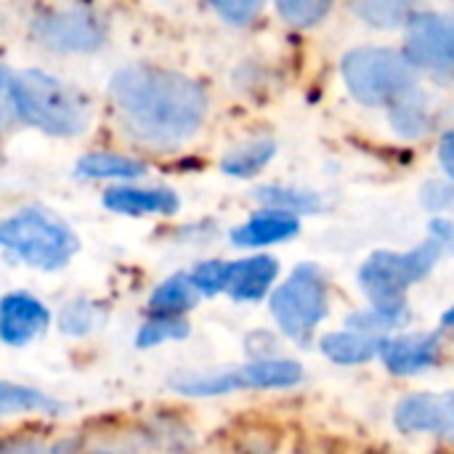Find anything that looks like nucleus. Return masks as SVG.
Instances as JSON below:
<instances>
[{"mask_svg":"<svg viewBox=\"0 0 454 454\" xmlns=\"http://www.w3.org/2000/svg\"><path fill=\"white\" fill-rule=\"evenodd\" d=\"M0 454H53L48 447H40V444H29V442H21V444H11V447H3Z\"/></svg>","mask_w":454,"mask_h":454,"instance_id":"nucleus-32","label":"nucleus"},{"mask_svg":"<svg viewBox=\"0 0 454 454\" xmlns=\"http://www.w3.org/2000/svg\"><path fill=\"white\" fill-rule=\"evenodd\" d=\"M396 426L407 434H436L454 442V394H418L399 404Z\"/></svg>","mask_w":454,"mask_h":454,"instance_id":"nucleus-10","label":"nucleus"},{"mask_svg":"<svg viewBox=\"0 0 454 454\" xmlns=\"http://www.w3.org/2000/svg\"><path fill=\"white\" fill-rule=\"evenodd\" d=\"M343 77L354 98L370 106L399 104L415 85L412 64L391 48H356L346 53Z\"/></svg>","mask_w":454,"mask_h":454,"instance_id":"nucleus-5","label":"nucleus"},{"mask_svg":"<svg viewBox=\"0 0 454 454\" xmlns=\"http://www.w3.org/2000/svg\"><path fill=\"white\" fill-rule=\"evenodd\" d=\"M93 319V311L85 301H77V303H69L64 311H61V330L69 333V335H85L90 330V322Z\"/></svg>","mask_w":454,"mask_h":454,"instance_id":"nucleus-27","label":"nucleus"},{"mask_svg":"<svg viewBox=\"0 0 454 454\" xmlns=\"http://www.w3.org/2000/svg\"><path fill=\"white\" fill-rule=\"evenodd\" d=\"M213 8H215L229 24H247L253 16H258L261 3H255V0H215Z\"/></svg>","mask_w":454,"mask_h":454,"instance_id":"nucleus-28","label":"nucleus"},{"mask_svg":"<svg viewBox=\"0 0 454 454\" xmlns=\"http://www.w3.org/2000/svg\"><path fill=\"white\" fill-rule=\"evenodd\" d=\"M13 114V74L5 67H0V122H8Z\"/></svg>","mask_w":454,"mask_h":454,"instance_id":"nucleus-30","label":"nucleus"},{"mask_svg":"<svg viewBox=\"0 0 454 454\" xmlns=\"http://www.w3.org/2000/svg\"><path fill=\"white\" fill-rule=\"evenodd\" d=\"M298 229H301L298 215L282 213V210H263L253 215L247 223H242L239 229H234L231 242L239 247H263V245H274V242H285L295 237Z\"/></svg>","mask_w":454,"mask_h":454,"instance_id":"nucleus-15","label":"nucleus"},{"mask_svg":"<svg viewBox=\"0 0 454 454\" xmlns=\"http://www.w3.org/2000/svg\"><path fill=\"white\" fill-rule=\"evenodd\" d=\"M439 160H442L444 170L454 178V130H450V133L442 138V144H439Z\"/></svg>","mask_w":454,"mask_h":454,"instance_id":"nucleus-31","label":"nucleus"},{"mask_svg":"<svg viewBox=\"0 0 454 454\" xmlns=\"http://www.w3.org/2000/svg\"><path fill=\"white\" fill-rule=\"evenodd\" d=\"M48 309L29 293H8L0 298V340L24 346L48 327Z\"/></svg>","mask_w":454,"mask_h":454,"instance_id":"nucleus-11","label":"nucleus"},{"mask_svg":"<svg viewBox=\"0 0 454 454\" xmlns=\"http://www.w3.org/2000/svg\"><path fill=\"white\" fill-rule=\"evenodd\" d=\"M274 157V144L271 141H253L245 146H237L234 152H229L221 162L223 173L237 176V178H250L255 176L269 160Z\"/></svg>","mask_w":454,"mask_h":454,"instance_id":"nucleus-19","label":"nucleus"},{"mask_svg":"<svg viewBox=\"0 0 454 454\" xmlns=\"http://www.w3.org/2000/svg\"><path fill=\"white\" fill-rule=\"evenodd\" d=\"M303 378V370L298 362L290 359H261L250 362L247 367L221 372V375H207V378H189V380H176V391L186 396H218L229 391H242V388H290Z\"/></svg>","mask_w":454,"mask_h":454,"instance_id":"nucleus-7","label":"nucleus"},{"mask_svg":"<svg viewBox=\"0 0 454 454\" xmlns=\"http://www.w3.org/2000/svg\"><path fill=\"white\" fill-rule=\"evenodd\" d=\"M407 322V311H396V314H386V311H370V314H356L351 319V325L356 330H375V327H396Z\"/></svg>","mask_w":454,"mask_h":454,"instance_id":"nucleus-29","label":"nucleus"},{"mask_svg":"<svg viewBox=\"0 0 454 454\" xmlns=\"http://www.w3.org/2000/svg\"><path fill=\"white\" fill-rule=\"evenodd\" d=\"M356 13H362L370 24L396 27L412 16V8L407 3H362L356 5Z\"/></svg>","mask_w":454,"mask_h":454,"instance_id":"nucleus-24","label":"nucleus"},{"mask_svg":"<svg viewBox=\"0 0 454 454\" xmlns=\"http://www.w3.org/2000/svg\"><path fill=\"white\" fill-rule=\"evenodd\" d=\"M189 335V325L181 317H152L141 330H138V348L160 346L165 340H181Z\"/></svg>","mask_w":454,"mask_h":454,"instance_id":"nucleus-21","label":"nucleus"},{"mask_svg":"<svg viewBox=\"0 0 454 454\" xmlns=\"http://www.w3.org/2000/svg\"><path fill=\"white\" fill-rule=\"evenodd\" d=\"M0 245L35 269H61L77 253V237L56 215L27 207L0 223Z\"/></svg>","mask_w":454,"mask_h":454,"instance_id":"nucleus-4","label":"nucleus"},{"mask_svg":"<svg viewBox=\"0 0 454 454\" xmlns=\"http://www.w3.org/2000/svg\"><path fill=\"white\" fill-rule=\"evenodd\" d=\"M93 454H106V452H93Z\"/></svg>","mask_w":454,"mask_h":454,"instance_id":"nucleus-34","label":"nucleus"},{"mask_svg":"<svg viewBox=\"0 0 454 454\" xmlns=\"http://www.w3.org/2000/svg\"><path fill=\"white\" fill-rule=\"evenodd\" d=\"M279 274V263L271 255H253L229 263L226 293L237 301H261Z\"/></svg>","mask_w":454,"mask_h":454,"instance_id":"nucleus-12","label":"nucleus"},{"mask_svg":"<svg viewBox=\"0 0 454 454\" xmlns=\"http://www.w3.org/2000/svg\"><path fill=\"white\" fill-rule=\"evenodd\" d=\"M444 247L447 242L434 237L410 253H372L359 271V282L370 295L375 311H386V314L407 311L404 309L407 287L420 282L434 269Z\"/></svg>","mask_w":454,"mask_h":454,"instance_id":"nucleus-3","label":"nucleus"},{"mask_svg":"<svg viewBox=\"0 0 454 454\" xmlns=\"http://www.w3.org/2000/svg\"><path fill=\"white\" fill-rule=\"evenodd\" d=\"M13 109L27 125L51 136H77L88 122L85 104L77 93L40 69L13 74Z\"/></svg>","mask_w":454,"mask_h":454,"instance_id":"nucleus-2","label":"nucleus"},{"mask_svg":"<svg viewBox=\"0 0 454 454\" xmlns=\"http://www.w3.org/2000/svg\"><path fill=\"white\" fill-rule=\"evenodd\" d=\"M146 165L120 154H88L77 162V173L85 178H138Z\"/></svg>","mask_w":454,"mask_h":454,"instance_id":"nucleus-18","label":"nucleus"},{"mask_svg":"<svg viewBox=\"0 0 454 454\" xmlns=\"http://www.w3.org/2000/svg\"><path fill=\"white\" fill-rule=\"evenodd\" d=\"M277 11L285 21H290L295 27H309V24H317L330 11V3H325V0H282V3H277Z\"/></svg>","mask_w":454,"mask_h":454,"instance_id":"nucleus-23","label":"nucleus"},{"mask_svg":"<svg viewBox=\"0 0 454 454\" xmlns=\"http://www.w3.org/2000/svg\"><path fill=\"white\" fill-rule=\"evenodd\" d=\"M112 98L130 133L149 144H178L189 138L207 112L200 82L160 67H128L112 77Z\"/></svg>","mask_w":454,"mask_h":454,"instance_id":"nucleus-1","label":"nucleus"},{"mask_svg":"<svg viewBox=\"0 0 454 454\" xmlns=\"http://www.w3.org/2000/svg\"><path fill=\"white\" fill-rule=\"evenodd\" d=\"M386 367L396 375H415L428 370L439 356V340L434 335H410L383 340L378 351Z\"/></svg>","mask_w":454,"mask_h":454,"instance_id":"nucleus-13","label":"nucleus"},{"mask_svg":"<svg viewBox=\"0 0 454 454\" xmlns=\"http://www.w3.org/2000/svg\"><path fill=\"white\" fill-rule=\"evenodd\" d=\"M407 61L434 72L454 74V16L412 13Z\"/></svg>","mask_w":454,"mask_h":454,"instance_id":"nucleus-9","label":"nucleus"},{"mask_svg":"<svg viewBox=\"0 0 454 454\" xmlns=\"http://www.w3.org/2000/svg\"><path fill=\"white\" fill-rule=\"evenodd\" d=\"M394 125L399 133L404 136H420L428 130V114L423 104H412V101H399L394 114H391Z\"/></svg>","mask_w":454,"mask_h":454,"instance_id":"nucleus-25","label":"nucleus"},{"mask_svg":"<svg viewBox=\"0 0 454 454\" xmlns=\"http://www.w3.org/2000/svg\"><path fill=\"white\" fill-rule=\"evenodd\" d=\"M35 37L64 53L96 51L104 43V24L90 8H56L35 21Z\"/></svg>","mask_w":454,"mask_h":454,"instance_id":"nucleus-8","label":"nucleus"},{"mask_svg":"<svg viewBox=\"0 0 454 454\" xmlns=\"http://www.w3.org/2000/svg\"><path fill=\"white\" fill-rule=\"evenodd\" d=\"M104 207L120 215H170L178 210V197L170 189L117 186L104 194Z\"/></svg>","mask_w":454,"mask_h":454,"instance_id":"nucleus-14","label":"nucleus"},{"mask_svg":"<svg viewBox=\"0 0 454 454\" xmlns=\"http://www.w3.org/2000/svg\"><path fill=\"white\" fill-rule=\"evenodd\" d=\"M444 327H454V309L450 314H444Z\"/></svg>","mask_w":454,"mask_h":454,"instance_id":"nucleus-33","label":"nucleus"},{"mask_svg":"<svg viewBox=\"0 0 454 454\" xmlns=\"http://www.w3.org/2000/svg\"><path fill=\"white\" fill-rule=\"evenodd\" d=\"M322 351L335 364H362L372 359L380 351V340L372 335H356V333H335L322 340Z\"/></svg>","mask_w":454,"mask_h":454,"instance_id":"nucleus-17","label":"nucleus"},{"mask_svg":"<svg viewBox=\"0 0 454 454\" xmlns=\"http://www.w3.org/2000/svg\"><path fill=\"white\" fill-rule=\"evenodd\" d=\"M271 314L285 335L306 343L327 314V282L317 266H298L271 295Z\"/></svg>","mask_w":454,"mask_h":454,"instance_id":"nucleus-6","label":"nucleus"},{"mask_svg":"<svg viewBox=\"0 0 454 454\" xmlns=\"http://www.w3.org/2000/svg\"><path fill=\"white\" fill-rule=\"evenodd\" d=\"M226 274H229V263L221 261H207L200 263L192 274V285L197 287V293L202 295H218L221 290H226Z\"/></svg>","mask_w":454,"mask_h":454,"instance_id":"nucleus-26","label":"nucleus"},{"mask_svg":"<svg viewBox=\"0 0 454 454\" xmlns=\"http://www.w3.org/2000/svg\"><path fill=\"white\" fill-rule=\"evenodd\" d=\"M258 200L271 205V210H282V213H298V210H314L319 202L314 194H306V192H295V189H277V186H269V189H261L258 192Z\"/></svg>","mask_w":454,"mask_h":454,"instance_id":"nucleus-22","label":"nucleus"},{"mask_svg":"<svg viewBox=\"0 0 454 454\" xmlns=\"http://www.w3.org/2000/svg\"><path fill=\"white\" fill-rule=\"evenodd\" d=\"M197 287L189 274H173L165 279L149 298V309L154 317H181L197 303Z\"/></svg>","mask_w":454,"mask_h":454,"instance_id":"nucleus-16","label":"nucleus"},{"mask_svg":"<svg viewBox=\"0 0 454 454\" xmlns=\"http://www.w3.org/2000/svg\"><path fill=\"white\" fill-rule=\"evenodd\" d=\"M40 410H56V404L35 388L0 383V418L16 412H40Z\"/></svg>","mask_w":454,"mask_h":454,"instance_id":"nucleus-20","label":"nucleus"}]
</instances>
